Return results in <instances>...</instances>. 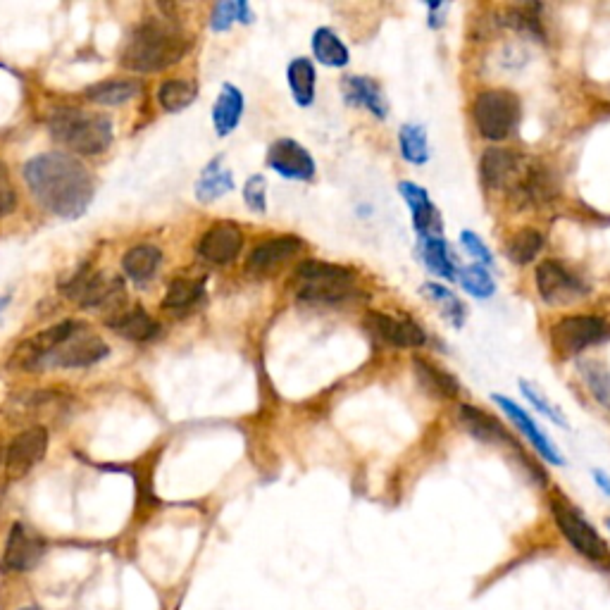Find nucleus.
Masks as SVG:
<instances>
[{"mask_svg": "<svg viewBox=\"0 0 610 610\" xmlns=\"http://www.w3.org/2000/svg\"><path fill=\"white\" fill-rule=\"evenodd\" d=\"M24 182L48 213L62 220L82 217L96 196L91 172L70 153H41L24 165Z\"/></svg>", "mask_w": 610, "mask_h": 610, "instance_id": "f257e3e1", "label": "nucleus"}, {"mask_svg": "<svg viewBox=\"0 0 610 610\" xmlns=\"http://www.w3.org/2000/svg\"><path fill=\"white\" fill-rule=\"evenodd\" d=\"M479 174L489 191L508 194L518 205H544L558 191L551 172L544 165L503 148L484 151L479 160Z\"/></svg>", "mask_w": 610, "mask_h": 610, "instance_id": "f03ea898", "label": "nucleus"}, {"mask_svg": "<svg viewBox=\"0 0 610 610\" xmlns=\"http://www.w3.org/2000/svg\"><path fill=\"white\" fill-rule=\"evenodd\" d=\"M189 36L170 17H146L127 39L122 51V67L129 72H163L177 65L189 51Z\"/></svg>", "mask_w": 610, "mask_h": 610, "instance_id": "7ed1b4c3", "label": "nucleus"}, {"mask_svg": "<svg viewBox=\"0 0 610 610\" xmlns=\"http://www.w3.org/2000/svg\"><path fill=\"white\" fill-rule=\"evenodd\" d=\"M48 129L55 141L77 155H101L112 143V122L96 112L60 108L48 120Z\"/></svg>", "mask_w": 610, "mask_h": 610, "instance_id": "20e7f679", "label": "nucleus"}, {"mask_svg": "<svg viewBox=\"0 0 610 610\" xmlns=\"http://www.w3.org/2000/svg\"><path fill=\"white\" fill-rule=\"evenodd\" d=\"M294 289L298 301L334 305L356 294V275L344 265L305 260L296 270Z\"/></svg>", "mask_w": 610, "mask_h": 610, "instance_id": "39448f33", "label": "nucleus"}, {"mask_svg": "<svg viewBox=\"0 0 610 610\" xmlns=\"http://www.w3.org/2000/svg\"><path fill=\"white\" fill-rule=\"evenodd\" d=\"M472 120L487 141H506L520 124V98L513 91H482L472 103Z\"/></svg>", "mask_w": 610, "mask_h": 610, "instance_id": "423d86ee", "label": "nucleus"}, {"mask_svg": "<svg viewBox=\"0 0 610 610\" xmlns=\"http://www.w3.org/2000/svg\"><path fill=\"white\" fill-rule=\"evenodd\" d=\"M551 515L556 520L558 532L563 534L565 541L580 553L582 558L591 560L596 565H608L610 563V551L606 546V541L601 539V534L596 532V527L584 518V515L577 510L568 499L563 496H556L551 499Z\"/></svg>", "mask_w": 610, "mask_h": 610, "instance_id": "0eeeda50", "label": "nucleus"}, {"mask_svg": "<svg viewBox=\"0 0 610 610\" xmlns=\"http://www.w3.org/2000/svg\"><path fill=\"white\" fill-rule=\"evenodd\" d=\"M610 339V325L594 315H570L551 327V344L560 356H577Z\"/></svg>", "mask_w": 610, "mask_h": 610, "instance_id": "6e6552de", "label": "nucleus"}, {"mask_svg": "<svg viewBox=\"0 0 610 610\" xmlns=\"http://www.w3.org/2000/svg\"><path fill=\"white\" fill-rule=\"evenodd\" d=\"M534 282H537L541 301L553 305V308L570 305L589 294V286L558 260H544L534 272Z\"/></svg>", "mask_w": 610, "mask_h": 610, "instance_id": "1a4fd4ad", "label": "nucleus"}, {"mask_svg": "<svg viewBox=\"0 0 610 610\" xmlns=\"http://www.w3.org/2000/svg\"><path fill=\"white\" fill-rule=\"evenodd\" d=\"M108 358V344L98 334H93L89 327L77 322L72 334L55 348L43 365L51 367H89Z\"/></svg>", "mask_w": 610, "mask_h": 610, "instance_id": "9d476101", "label": "nucleus"}, {"mask_svg": "<svg viewBox=\"0 0 610 610\" xmlns=\"http://www.w3.org/2000/svg\"><path fill=\"white\" fill-rule=\"evenodd\" d=\"M65 294L77 301L82 308H105L124 301V289L120 277H103L98 272H91L89 267H84L79 275H74L70 284L65 286Z\"/></svg>", "mask_w": 610, "mask_h": 610, "instance_id": "9b49d317", "label": "nucleus"}, {"mask_svg": "<svg viewBox=\"0 0 610 610\" xmlns=\"http://www.w3.org/2000/svg\"><path fill=\"white\" fill-rule=\"evenodd\" d=\"M46 549V539L39 532H34L24 522H15L8 532V541H5L3 570L29 572L39 568L43 556H46Z\"/></svg>", "mask_w": 610, "mask_h": 610, "instance_id": "f8f14e48", "label": "nucleus"}, {"mask_svg": "<svg viewBox=\"0 0 610 610\" xmlns=\"http://www.w3.org/2000/svg\"><path fill=\"white\" fill-rule=\"evenodd\" d=\"M265 163L272 172H277L284 179H291V182H313L317 172L313 155L303 143L294 139H277L272 143Z\"/></svg>", "mask_w": 610, "mask_h": 610, "instance_id": "ddd939ff", "label": "nucleus"}, {"mask_svg": "<svg viewBox=\"0 0 610 610\" xmlns=\"http://www.w3.org/2000/svg\"><path fill=\"white\" fill-rule=\"evenodd\" d=\"M74 327H77V322L65 320L58 322V325L43 329L39 334L29 336V339L22 341V344L15 348V353H12L10 358L12 367H20V370H39L55 348L72 334Z\"/></svg>", "mask_w": 610, "mask_h": 610, "instance_id": "4468645a", "label": "nucleus"}, {"mask_svg": "<svg viewBox=\"0 0 610 610\" xmlns=\"http://www.w3.org/2000/svg\"><path fill=\"white\" fill-rule=\"evenodd\" d=\"M46 451H48L46 427L36 425L24 429V432L17 434V437L12 439V444L8 446V453H5V472H8L10 479H22L24 475H29L36 463H41Z\"/></svg>", "mask_w": 610, "mask_h": 610, "instance_id": "2eb2a0df", "label": "nucleus"}, {"mask_svg": "<svg viewBox=\"0 0 610 610\" xmlns=\"http://www.w3.org/2000/svg\"><path fill=\"white\" fill-rule=\"evenodd\" d=\"M491 401H494L496 406L503 410V415H506L508 420L518 427V432L529 441V446L539 453L541 460H546L549 465H565L563 456H560L558 448L551 444V439L541 432L537 420H534L529 413H525V410H522L518 403L513 401V398H508L503 394H491Z\"/></svg>", "mask_w": 610, "mask_h": 610, "instance_id": "dca6fc26", "label": "nucleus"}, {"mask_svg": "<svg viewBox=\"0 0 610 610\" xmlns=\"http://www.w3.org/2000/svg\"><path fill=\"white\" fill-rule=\"evenodd\" d=\"M365 327L372 339L382 346L394 348H417L425 346L427 334L413 320H396L384 313H367Z\"/></svg>", "mask_w": 610, "mask_h": 610, "instance_id": "f3484780", "label": "nucleus"}, {"mask_svg": "<svg viewBox=\"0 0 610 610\" xmlns=\"http://www.w3.org/2000/svg\"><path fill=\"white\" fill-rule=\"evenodd\" d=\"M244 248V232L236 222H215L208 232L203 234L198 253L213 265H229L239 258Z\"/></svg>", "mask_w": 610, "mask_h": 610, "instance_id": "a211bd4d", "label": "nucleus"}, {"mask_svg": "<svg viewBox=\"0 0 610 610\" xmlns=\"http://www.w3.org/2000/svg\"><path fill=\"white\" fill-rule=\"evenodd\" d=\"M301 251L303 241L296 239V236H275V239H267L253 248L246 260V267L251 275H272V272H277L279 267L289 263V260H294Z\"/></svg>", "mask_w": 610, "mask_h": 610, "instance_id": "6ab92c4d", "label": "nucleus"}, {"mask_svg": "<svg viewBox=\"0 0 610 610\" xmlns=\"http://www.w3.org/2000/svg\"><path fill=\"white\" fill-rule=\"evenodd\" d=\"M341 96H344L348 108L367 110L377 120H387V96L379 89L375 79L365 77V74H348V77L341 79Z\"/></svg>", "mask_w": 610, "mask_h": 610, "instance_id": "aec40b11", "label": "nucleus"}, {"mask_svg": "<svg viewBox=\"0 0 610 610\" xmlns=\"http://www.w3.org/2000/svg\"><path fill=\"white\" fill-rule=\"evenodd\" d=\"M398 194L410 208V220H413L415 232L422 236H441V220L432 198L420 184L415 182H398Z\"/></svg>", "mask_w": 610, "mask_h": 610, "instance_id": "412c9836", "label": "nucleus"}, {"mask_svg": "<svg viewBox=\"0 0 610 610\" xmlns=\"http://www.w3.org/2000/svg\"><path fill=\"white\" fill-rule=\"evenodd\" d=\"M417 255L432 275L446 279V282H458V265L441 236H422L417 244Z\"/></svg>", "mask_w": 610, "mask_h": 610, "instance_id": "4be33fe9", "label": "nucleus"}, {"mask_svg": "<svg viewBox=\"0 0 610 610\" xmlns=\"http://www.w3.org/2000/svg\"><path fill=\"white\" fill-rule=\"evenodd\" d=\"M241 115H244V93L239 86L222 84L220 96L213 105V124L217 136H229L239 127Z\"/></svg>", "mask_w": 610, "mask_h": 610, "instance_id": "5701e85b", "label": "nucleus"}, {"mask_svg": "<svg viewBox=\"0 0 610 610\" xmlns=\"http://www.w3.org/2000/svg\"><path fill=\"white\" fill-rule=\"evenodd\" d=\"M458 420L472 437L482 441V444H510V437L506 429L501 427V422L496 417H491L475 406H460L458 408Z\"/></svg>", "mask_w": 610, "mask_h": 610, "instance_id": "b1692460", "label": "nucleus"}, {"mask_svg": "<svg viewBox=\"0 0 610 610\" xmlns=\"http://www.w3.org/2000/svg\"><path fill=\"white\" fill-rule=\"evenodd\" d=\"M108 327L115 334H120L122 339L129 341H148L158 334V322H155L143 308L117 310V313L108 320Z\"/></svg>", "mask_w": 610, "mask_h": 610, "instance_id": "393cba45", "label": "nucleus"}, {"mask_svg": "<svg viewBox=\"0 0 610 610\" xmlns=\"http://www.w3.org/2000/svg\"><path fill=\"white\" fill-rule=\"evenodd\" d=\"M286 84H289L291 98L301 108H310L315 103L317 72L315 62L310 58H294L286 67Z\"/></svg>", "mask_w": 610, "mask_h": 610, "instance_id": "a878e982", "label": "nucleus"}, {"mask_svg": "<svg viewBox=\"0 0 610 610\" xmlns=\"http://www.w3.org/2000/svg\"><path fill=\"white\" fill-rule=\"evenodd\" d=\"M229 191H234V177L232 170L222 165V155L220 158L210 160L205 165V170L201 172L196 182V198L201 203H215L217 198L227 196Z\"/></svg>", "mask_w": 610, "mask_h": 610, "instance_id": "bb28decb", "label": "nucleus"}, {"mask_svg": "<svg viewBox=\"0 0 610 610\" xmlns=\"http://www.w3.org/2000/svg\"><path fill=\"white\" fill-rule=\"evenodd\" d=\"M160 263H163V253H160L158 246L153 244H139L134 248H129L122 258V270L132 282L143 284L148 279L155 277Z\"/></svg>", "mask_w": 610, "mask_h": 610, "instance_id": "cd10ccee", "label": "nucleus"}, {"mask_svg": "<svg viewBox=\"0 0 610 610\" xmlns=\"http://www.w3.org/2000/svg\"><path fill=\"white\" fill-rule=\"evenodd\" d=\"M310 48H313L315 60L325 67H346L351 60L346 43L339 39L334 29L329 27H317L313 31V39H310Z\"/></svg>", "mask_w": 610, "mask_h": 610, "instance_id": "c85d7f7f", "label": "nucleus"}, {"mask_svg": "<svg viewBox=\"0 0 610 610\" xmlns=\"http://www.w3.org/2000/svg\"><path fill=\"white\" fill-rule=\"evenodd\" d=\"M415 377L427 394H432L437 398H456L460 391V384L456 377L448 375L446 370H441V367H437L434 363H427V360H422V358L415 360Z\"/></svg>", "mask_w": 610, "mask_h": 610, "instance_id": "c756f323", "label": "nucleus"}, {"mask_svg": "<svg viewBox=\"0 0 610 610\" xmlns=\"http://www.w3.org/2000/svg\"><path fill=\"white\" fill-rule=\"evenodd\" d=\"M141 93V84L134 79H105L86 89V98L98 105H122Z\"/></svg>", "mask_w": 610, "mask_h": 610, "instance_id": "7c9ffc66", "label": "nucleus"}, {"mask_svg": "<svg viewBox=\"0 0 610 610\" xmlns=\"http://www.w3.org/2000/svg\"><path fill=\"white\" fill-rule=\"evenodd\" d=\"M398 146H401L403 160L410 165H425L429 160L427 129L420 122H406L398 129Z\"/></svg>", "mask_w": 610, "mask_h": 610, "instance_id": "2f4dec72", "label": "nucleus"}, {"mask_svg": "<svg viewBox=\"0 0 610 610\" xmlns=\"http://www.w3.org/2000/svg\"><path fill=\"white\" fill-rule=\"evenodd\" d=\"M541 248H544V234L527 227L510 236L506 244V255L513 265H529L532 260H537Z\"/></svg>", "mask_w": 610, "mask_h": 610, "instance_id": "473e14b6", "label": "nucleus"}, {"mask_svg": "<svg viewBox=\"0 0 610 610\" xmlns=\"http://www.w3.org/2000/svg\"><path fill=\"white\" fill-rule=\"evenodd\" d=\"M422 294L437 305V308L441 310V315H444L453 327H463L465 305L456 294H453L451 289H448V286L439 284V282H427L425 286H422Z\"/></svg>", "mask_w": 610, "mask_h": 610, "instance_id": "72a5a7b5", "label": "nucleus"}, {"mask_svg": "<svg viewBox=\"0 0 610 610\" xmlns=\"http://www.w3.org/2000/svg\"><path fill=\"white\" fill-rule=\"evenodd\" d=\"M201 296H203V282H194V279H174L165 291L163 308L172 310V313H186V310H191L198 301H201Z\"/></svg>", "mask_w": 610, "mask_h": 610, "instance_id": "f704fd0d", "label": "nucleus"}, {"mask_svg": "<svg viewBox=\"0 0 610 610\" xmlns=\"http://www.w3.org/2000/svg\"><path fill=\"white\" fill-rule=\"evenodd\" d=\"M196 84L184 82V79H167L158 89V101L167 112H182L196 101Z\"/></svg>", "mask_w": 610, "mask_h": 610, "instance_id": "c9c22d12", "label": "nucleus"}, {"mask_svg": "<svg viewBox=\"0 0 610 610\" xmlns=\"http://www.w3.org/2000/svg\"><path fill=\"white\" fill-rule=\"evenodd\" d=\"M234 22L241 24H253L255 15L251 10V5L244 3V0H232V3H217L213 8V15H210V29L217 31H229L234 27Z\"/></svg>", "mask_w": 610, "mask_h": 610, "instance_id": "e433bc0d", "label": "nucleus"}, {"mask_svg": "<svg viewBox=\"0 0 610 610\" xmlns=\"http://www.w3.org/2000/svg\"><path fill=\"white\" fill-rule=\"evenodd\" d=\"M458 282L472 298H479V301H487L496 294V282L491 277V272L482 265H470L458 270Z\"/></svg>", "mask_w": 610, "mask_h": 610, "instance_id": "4c0bfd02", "label": "nucleus"}, {"mask_svg": "<svg viewBox=\"0 0 610 610\" xmlns=\"http://www.w3.org/2000/svg\"><path fill=\"white\" fill-rule=\"evenodd\" d=\"M520 391H522V396H525V401L532 403V406L537 408L539 413L546 417V420H551L553 425L568 427V420H565V415L560 413V410H558L556 406H553L551 398L546 396L544 391H541V389L537 387V384L529 382V379H520Z\"/></svg>", "mask_w": 610, "mask_h": 610, "instance_id": "58836bf2", "label": "nucleus"}, {"mask_svg": "<svg viewBox=\"0 0 610 610\" xmlns=\"http://www.w3.org/2000/svg\"><path fill=\"white\" fill-rule=\"evenodd\" d=\"M539 5H520V8H508L503 15V24L522 31V34L537 36L541 39V22H539Z\"/></svg>", "mask_w": 610, "mask_h": 610, "instance_id": "ea45409f", "label": "nucleus"}, {"mask_svg": "<svg viewBox=\"0 0 610 610\" xmlns=\"http://www.w3.org/2000/svg\"><path fill=\"white\" fill-rule=\"evenodd\" d=\"M582 375L587 379V387L596 401L603 403V406H610V377L606 367L596 363V360H587L582 365Z\"/></svg>", "mask_w": 610, "mask_h": 610, "instance_id": "a19ab883", "label": "nucleus"}, {"mask_svg": "<svg viewBox=\"0 0 610 610\" xmlns=\"http://www.w3.org/2000/svg\"><path fill=\"white\" fill-rule=\"evenodd\" d=\"M244 203L253 213H267V179L263 174H253L244 184Z\"/></svg>", "mask_w": 610, "mask_h": 610, "instance_id": "79ce46f5", "label": "nucleus"}, {"mask_svg": "<svg viewBox=\"0 0 610 610\" xmlns=\"http://www.w3.org/2000/svg\"><path fill=\"white\" fill-rule=\"evenodd\" d=\"M458 241H460V246L465 248V253L468 255H472V258L477 260V265H482V267H494V253L489 251V246L484 244L482 239H479V236L475 234V232H470V229H463V232H460V236H458Z\"/></svg>", "mask_w": 610, "mask_h": 610, "instance_id": "37998d69", "label": "nucleus"}, {"mask_svg": "<svg viewBox=\"0 0 610 610\" xmlns=\"http://www.w3.org/2000/svg\"><path fill=\"white\" fill-rule=\"evenodd\" d=\"M15 203H17L15 186L10 182L5 165L0 163V217H8L12 210H15Z\"/></svg>", "mask_w": 610, "mask_h": 610, "instance_id": "c03bdc74", "label": "nucleus"}, {"mask_svg": "<svg viewBox=\"0 0 610 610\" xmlns=\"http://www.w3.org/2000/svg\"><path fill=\"white\" fill-rule=\"evenodd\" d=\"M591 477H594L596 487H599L606 496H610V477L606 475V472H603V470H594V472H591Z\"/></svg>", "mask_w": 610, "mask_h": 610, "instance_id": "a18cd8bd", "label": "nucleus"}, {"mask_svg": "<svg viewBox=\"0 0 610 610\" xmlns=\"http://www.w3.org/2000/svg\"><path fill=\"white\" fill-rule=\"evenodd\" d=\"M427 8H429V10H434V12H439V10H444L446 5H441V3H429ZM427 24H429V27H432V29H437V27H441V17H439V15H429Z\"/></svg>", "mask_w": 610, "mask_h": 610, "instance_id": "49530a36", "label": "nucleus"}, {"mask_svg": "<svg viewBox=\"0 0 610 610\" xmlns=\"http://www.w3.org/2000/svg\"><path fill=\"white\" fill-rule=\"evenodd\" d=\"M10 301H12V296H10V294H3V296H0V315L5 313V308H8Z\"/></svg>", "mask_w": 610, "mask_h": 610, "instance_id": "de8ad7c7", "label": "nucleus"}, {"mask_svg": "<svg viewBox=\"0 0 610 610\" xmlns=\"http://www.w3.org/2000/svg\"><path fill=\"white\" fill-rule=\"evenodd\" d=\"M22 610H41L39 606H27V608H22Z\"/></svg>", "mask_w": 610, "mask_h": 610, "instance_id": "09e8293b", "label": "nucleus"}, {"mask_svg": "<svg viewBox=\"0 0 610 610\" xmlns=\"http://www.w3.org/2000/svg\"><path fill=\"white\" fill-rule=\"evenodd\" d=\"M606 525H608V532H610V518H608V522H606Z\"/></svg>", "mask_w": 610, "mask_h": 610, "instance_id": "8fccbe9b", "label": "nucleus"}]
</instances>
